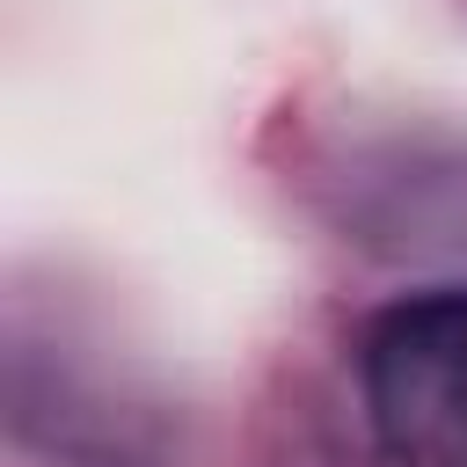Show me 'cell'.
Masks as SVG:
<instances>
[{
  "label": "cell",
  "instance_id": "obj_1",
  "mask_svg": "<svg viewBox=\"0 0 467 467\" xmlns=\"http://www.w3.org/2000/svg\"><path fill=\"white\" fill-rule=\"evenodd\" d=\"M358 401L394 467H467V285H423L365 321Z\"/></svg>",
  "mask_w": 467,
  "mask_h": 467
}]
</instances>
